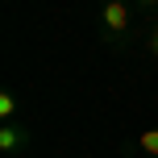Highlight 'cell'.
<instances>
[{"instance_id": "obj_1", "label": "cell", "mask_w": 158, "mask_h": 158, "mask_svg": "<svg viewBox=\"0 0 158 158\" xmlns=\"http://www.w3.org/2000/svg\"><path fill=\"white\" fill-rule=\"evenodd\" d=\"M96 29L108 50H125L137 38H146V21L133 0H96Z\"/></svg>"}, {"instance_id": "obj_2", "label": "cell", "mask_w": 158, "mask_h": 158, "mask_svg": "<svg viewBox=\"0 0 158 158\" xmlns=\"http://www.w3.org/2000/svg\"><path fill=\"white\" fill-rule=\"evenodd\" d=\"M29 142H33V133H29L25 121H0V154H4V158L29 150Z\"/></svg>"}, {"instance_id": "obj_3", "label": "cell", "mask_w": 158, "mask_h": 158, "mask_svg": "<svg viewBox=\"0 0 158 158\" xmlns=\"http://www.w3.org/2000/svg\"><path fill=\"white\" fill-rule=\"evenodd\" d=\"M129 146H133L137 154H146V158H158V129H142Z\"/></svg>"}, {"instance_id": "obj_4", "label": "cell", "mask_w": 158, "mask_h": 158, "mask_svg": "<svg viewBox=\"0 0 158 158\" xmlns=\"http://www.w3.org/2000/svg\"><path fill=\"white\" fill-rule=\"evenodd\" d=\"M17 108H21L17 96L13 92H0V121H17Z\"/></svg>"}, {"instance_id": "obj_5", "label": "cell", "mask_w": 158, "mask_h": 158, "mask_svg": "<svg viewBox=\"0 0 158 158\" xmlns=\"http://www.w3.org/2000/svg\"><path fill=\"white\" fill-rule=\"evenodd\" d=\"M137 4V13H142V21L150 25V21H158V0H133Z\"/></svg>"}, {"instance_id": "obj_6", "label": "cell", "mask_w": 158, "mask_h": 158, "mask_svg": "<svg viewBox=\"0 0 158 158\" xmlns=\"http://www.w3.org/2000/svg\"><path fill=\"white\" fill-rule=\"evenodd\" d=\"M146 50H150V58H158V21L146 25Z\"/></svg>"}]
</instances>
